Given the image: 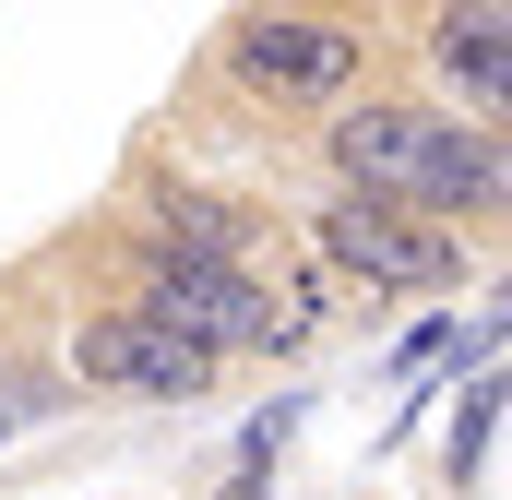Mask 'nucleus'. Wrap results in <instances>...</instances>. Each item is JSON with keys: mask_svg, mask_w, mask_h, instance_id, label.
Instances as JSON below:
<instances>
[{"mask_svg": "<svg viewBox=\"0 0 512 500\" xmlns=\"http://www.w3.org/2000/svg\"><path fill=\"white\" fill-rule=\"evenodd\" d=\"M417 131H429L417 96H346V108L322 120V167H334V191H358V203H405Z\"/></svg>", "mask_w": 512, "mask_h": 500, "instance_id": "obj_6", "label": "nucleus"}, {"mask_svg": "<svg viewBox=\"0 0 512 500\" xmlns=\"http://www.w3.org/2000/svg\"><path fill=\"white\" fill-rule=\"evenodd\" d=\"M0 441H12V405H0Z\"/></svg>", "mask_w": 512, "mask_h": 500, "instance_id": "obj_10", "label": "nucleus"}, {"mask_svg": "<svg viewBox=\"0 0 512 500\" xmlns=\"http://www.w3.org/2000/svg\"><path fill=\"white\" fill-rule=\"evenodd\" d=\"M120 310H143L155 334H179V346H191V358H215V370H227V358H286V346H274V298H262L239 262L143 250V262H131V298H120Z\"/></svg>", "mask_w": 512, "mask_h": 500, "instance_id": "obj_1", "label": "nucleus"}, {"mask_svg": "<svg viewBox=\"0 0 512 500\" xmlns=\"http://www.w3.org/2000/svg\"><path fill=\"white\" fill-rule=\"evenodd\" d=\"M429 60L465 84V108H453V120H489V108H501V84H512V24L489 12V0H477V12H441V24H429Z\"/></svg>", "mask_w": 512, "mask_h": 500, "instance_id": "obj_7", "label": "nucleus"}, {"mask_svg": "<svg viewBox=\"0 0 512 500\" xmlns=\"http://www.w3.org/2000/svg\"><path fill=\"white\" fill-rule=\"evenodd\" d=\"M512 203V155H501V120H453V108H429L417 131V167H405V215L417 227H441V239H489Z\"/></svg>", "mask_w": 512, "mask_h": 500, "instance_id": "obj_4", "label": "nucleus"}, {"mask_svg": "<svg viewBox=\"0 0 512 500\" xmlns=\"http://www.w3.org/2000/svg\"><path fill=\"white\" fill-rule=\"evenodd\" d=\"M227 72L251 84L262 108H346L370 84V36L358 24H322V12H239L227 24Z\"/></svg>", "mask_w": 512, "mask_h": 500, "instance_id": "obj_2", "label": "nucleus"}, {"mask_svg": "<svg viewBox=\"0 0 512 500\" xmlns=\"http://www.w3.org/2000/svg\"><path fill=\"white\" fill-rule=\"evenodd\" d=\"M310 250H322L346 286H370V298H441V286H465V239L417 227L405 203H358V191H334V203L310 215Z\"/></svg>", "mask_w": 512, "mask_h": 500, "instance_id": "obj_3", "label": "nucleus"}, {"mask_svg": "<svg viewBox=\"0 0 512 500\" xmlns=\"http://www.w3.org/2000/svg\"><path fill=\"white\" fill-rule=\"evenodd\" d=\"M227 500H274V477H262V465H239V477H227Z\"/></svg>", "mask_w": 512, "mask_h": 500, "instance_id": "obj_9", "label": "nucleus"}, {"mask_svg": "<svg viewBox=\"0 0 512 500\" xmlns=\"http://www.w3.org/2000/svg\"><path fill=\"white\" fill-rule=\"evenodd\" d=\"M489 429H501V381L477 370V381H465V417H453V489L477 477V453H489Z\"/></svg>", "mask_w": 512, "mask_h": 500, "instance_id": "obj_8", "label": "nucleus"}, {"mask_svg": "<svg viewBox=\"0 0 512 500\" xmlns=\"http://www.w3.org/2000/svg\"><path fill=\"white\" fill-rule=\"evenodd\" d=\"M72 381L84 393H131V405H203L215 393V358H191L179 334H155L143 310H84L72 322Z\"/></svg>", "mask_w": 512, "mask_h": 500, "instance_id": "obj_5", "label": "nucleus"}]
</instances>
